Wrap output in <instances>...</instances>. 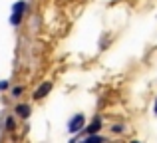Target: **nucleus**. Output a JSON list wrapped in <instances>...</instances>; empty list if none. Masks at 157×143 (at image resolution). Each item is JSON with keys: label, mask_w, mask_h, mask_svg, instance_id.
I'll use <instances>...</instances> for the list:
<instances>
[{"label": "nucleus", "mask_w": 157, "mask_h": 143, "mask_svg": "<svg viewBox=\"0 0 157 143\" xmlns=\"http://www.w3.org/2000/svg\"><path fill=\"white\" fill-rule=\"evenodd\" d=\"M86 123H88V117H86L82 111H78V113H74V115L68 119V123H66V129H68L70 135H78V133L84 131Z\"/></svg>", "instance_id": "f257e3e1"}, {"label": "nucleus", "mask_w": 157, "mask_h": 143, "mask_svg": "<svg viewBox=\"0 0 157 143\" xmlns=\"http://www.w3.org/2000/svg\"><path fill=\"white\" fill-rule=\"evenodd\" d=\"M101 129H104V119H101V115H94V119L90 121V123H86V127H84V131L82 133H78V135H72V143H76V141H80L84 135H90V133H100Z\"/></svg>", "instance_id": "f03ea898"}, {"label": "nucleus", "mask_w": 157, "mask_h": 143, "mask_svg": "<svg viewBox=\"0 0 157 143\" xmlns=\"http://www.w3.org/2000/svg\"><path fill=\"white\" fill-rule=\"evenodd\" d=\"M54 89V81H50V80H46V81H42V84L38 85V88L32 92V100L34 101H40V100H44V97L48 96Z\"/></svg>", "instance_id": "7ed1b4c3"}, {"label": "nucleus", "mask_w": 157, "mask_h": 143, "mask_svg": "<svg viewBox=\"0 0 157 143\" xmlns=\"http://www.w3.org/2000/svg\"><path fill=\"white\" fill-rule=\"evenodd\" d=\"M18 117L14 115V113H6V115L2 117V123H0V127H2V131H6V133H12V131H16V127H18Z\"/></svg>", "instance_id": "20e7f679"}, {"label": "nucleus", "mask_w": 157, "mask_h": 143, "mask_svg": "<svg viewBox=\"0 0 157 143\" xmlns=\"http://www.w3.org/2000/svg\"><path fill=\"white\" fill-rule=\"evenodd\" d=\"M12 113H14L18 119H28V117L32 115V105L30 103H16L14 109H12Z\"/></svg>", "instance_id": "39448f33"}, {"label": "nucleus", "mask_w": 157, "mask_h": 143, "mask_svg": "<svg viewBox=\"0 0 157 143\" xmlns=\"http://www.w3.org/2000/svg\"><path fill=\"white\" fill-rule=\"evenodd\" d=\"M24 12H18V10H12L10 12V20H8V22H10V26L12 28H18L20 24H22V20H24Z\"/></svg>", "instance_id": "423d86ee"}, {"label": "nucleus", "mask_w": 157, "mask_h": 143, "mask_svg": "<svg viewBox=\"0 0 157 143\" xmlns=\"http://www.w3.org/2000/svg\"><path fill=\"white\" fill-rule=\"evenodd\" d=\"M86 143H98V141H105V135H100V133H90V135L82 137Z\"/></svg>", "instance_id": "0eeeda50"}, {"label": "nucleus", "mask_w": 157, "mask_h": 143, "mask_svg": "<svg viewBox=\"0 0 157 143\" xmlns=\"http://www.w3.org/2000/svg\"><path fill=\"white\" fill-rule=\"evenodd\" d=\"M109 131L113 133V135H123V133L127 131V125H125V123H113V125L109 127Z\"/></svg>", "instance_id": "6e6552de"}, {"label": "nucleus", "mask_w": 157, "mask_h": 143, "mask_svg": "<svg viewBox=\"0 0 157 143\" xmlns=\"http://www.w3.org/2000/svg\"><path fill=\"white\" fill-rule=\"evenodd\" d=\"M12 10H18V12L28 14V0H18V2H14L12 4Z\"/></svg>", "instance_id": "1a4fd4ad"}, {"label": "nucleus", "mask_w": 157, "mask_h": 143, "mask_svg": "<svg viewBox=\"0 0 157 143\" xmlns=\"http://www.w3.org/2000/svg\"><path fill=\"white\" fill-rule=\"evenodd\" d=\"M24 92H26V88H24V85H14L10 93H12V97H16V100H18V97L24 96Z\"/></svg>", "instance_id": "9d476101"}, {"label": "nucleus", "mask_w": 157, "mask_h": 143, "mask_svg": "<svg viewBox=\"0 0 157 143\" xmlns=\"http://www.w3.org/2000/svg\"><path fill=\"white\" fill-rule=\"evenodd\" d=\"M8 88H10V80H2L0 81V92H6Z\"/></svg>", "instance_id": "9b49d317"}, {"label": "nucleus", "mask_w": 157, "mask_h": 143, "mask_svg": "<svg viewBox=\"0 0 157 143\" xmlns=\"http://www.w3.org/2000/svg\"><path fill=\"white\" fill-rule=\"evenodd\" d=\"M105 44H109V38H101V42H100V50H105Z\"/></svg>", "instance_id": "f8f14e48"}, {"label": "nucleus", "mask_w": 157, "mask_h": 143, "mask_svg": "<svg viewBox=\"0 0 157 143\" xmlns=\"http://www.w3.org/2000/svg\"><path fill=\"white\" fill-rule=\"evenodd\" d=\"M153 113L157 115V97H155V103H153Z\"/></svg>", "instance_id": "ddd939ff"}]
</instances>
